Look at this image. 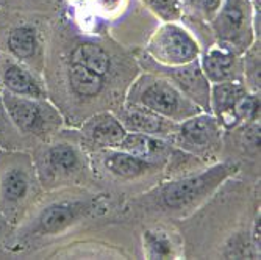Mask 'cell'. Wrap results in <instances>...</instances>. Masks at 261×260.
<instances>
[{
    "label": "cell",
    "instance_id": "9c48e42d",
    "mask_svg": "<svg viewBox=\"0 0 261 260\" xmlns=\"http://www.w3.org/2000/svg\"><path fill=\"white\" fill-rule=\"evenodd\" d=\"M142 66L147 73H153L168 79L174 86H177L185 96L193 101L202 111L210 113V92L211 83L205 77L199 60L181 66H161L146 55V63Z\"/></svg>",
    "mask_w": 261,
    "mask_h": 260
},
{
    "label": "cell",
    "instance_id": "3957f363",
    "mask_svg": "<svg viewBox=\"0 0 261 260\" xmlns=\"http://www.w3.org/2000/svg\"><path fill=\"white\" fill-rule=\"evenodd\" d=\"M238 171L233 163H218L199 174L185 176L168 182L160 188V202L172 211H185L196 208L216 188Z\"/></svg>",
    "mask_w": 261,
    "mask_h": 260
},
{
    "label": "cell",
    "instance_id": "ffe728a7",
    "mask_svg": "<svg viewBox=\"0 0 261 260\" xmlns=\"http://www.w3.org/2000/svg\"><path fill=\"white\" fill-rule=\"evenodd\" d=\"M142 245H144V255L147 258H169L178 255L172 237L166 230H146L142 235Z\"/></svg>",
    "mask_w": 261,
    "mask_h": 260
},
{
    "label": "cell",
    "instance_id": "277c9868",
    "mask_svg": "<svg viewBox=\"0 0 261 260\" xmlns=\"http://www.w3.org/2000/svg\"><path fill=\"white\" fill-rule=\"evenodd\" d=\"M2 94L11 121L25 139L27 146L32 145L33 139L47 141L61 127L63 117L49 99L16 96L5 91Z\"/></svg>",
    "mask_w": 261,
    "mask_h": 260
},
{
    "label": "cell",
    "instance_id": "d6986e66",
    "mask_svg": "<svg viewBox=\"0 0 261 260\" xmlns=\"http://www.w3.org/2000/svg\"><path fill=\"white\" fill-rule=\"evenodd\" d=\"M69 61L82 64L86 69L92 70V73H96L97 76L105 77V79L111 73V58L108 52L96 42L85 41L75 45L74 51L70 52Z\"/></svg>",
    "mask_w": 261,
    "mask_h": 260
},
{
    "label": "cell",
    "instance_id": "52a82bcc",
    "mask_svg": "<svg viewBox=\"0 0 261 260\" xmlns=\"http://www.w3.org/2000/svg\"><path fill=\"white\" fill-rule=\"evenodd\" d=\"M199 39L178 22H164L146 44V55L161 66H181L199 60Z\"/></svg>",
    "mask_w": 261,
    "mask_h": 260
},
{
    "label": "cell",
    "instance_id": "5bb4252c",
    "mask_svg": "<svg viewBox=\"0 0 261 260\" xmlns=\"http://www.w3.org/2000/svg\"><path fill=\"white\" fill-rule=\"evenodd\" d=\"M247 91L244 82H222L211 83L210 92V113L216 117L224 130L240 127L234 116V105Z\"/></svg>",
    "mask_w": 261,
    "mask_h": 260
},
{
    "label": "cell",
    "instance_id": "f1b7e54d",
    "mask_svg": "<svg viewBox=\"0 0 261 260\" xmlns=\"http://www.w3.org/2000/svg\"><path fill=\"white\" fill-rule=\"evenodd\" d=\"M252 5L253 7H259V0H252Z\"/></svg>",
    "mask_w": 261,
    "mask_h": 260
},
{
    "label": "cell",
    "instance_id": "83f0119b",
    "mask_svg": "<svg viewBox=\"0 0 261 260\" xmlns=\"http://www.w3.org/2000/svg\"><path fill=\"white\" fill-rule=\"evenodd\" d=\"M252 237H253V242L256 245H259V217L253 221V230H252Z\"/></svg>",
    "mask_w": 261,
    "mask_h": 260
},
{
    "label": "cell",
    "instance_id": "7a4b0ae2",
    "mask_svg": "<svg viewBox=\"0 0 261 260\" xmlns=\"http://www.w3.org/2000/svg\"><path fill=\"white\" fill-rule=\"evenodd\" d=\"M125 105L147 108L174 123H181L202 111L166 77L147 70L130 85Z\"/></svg>",
    "mask_w": 261,
    "mask_h": 260
},
{
    "label": "cell",
    "instance_id": "30bf717a",
    "mask_svg": "<svg viewBox=\"0 0 261 260\" xmlns=\"http://www.w3.org/2000/svg\"><path fill=\"white\" fill-rule=\"evenodd\" d=\"M0 51L27 64L35 73H42L44 45L41 41V33L33 23L20 20L10 26L2 36Z\"/></svg>",
    "mask_w": 261,
    "mask_h": 260
},
{
    "label": "cell",
    "instance_id": "7402d4cb",
    "mask_svg": "<svg viewBox=\"0 0 261 260\" xmlns=\"http://www.w3.org/2000/svg\"><path fill=\"white\" fill-rule=\"evenodd\" d=\"M243 80L249 91L259 92V39H256L241 55Z\"/></svg>",
    "mask_w": 261,
    "mask_h": 260
},
{
    "label": "cell",
    "instance_id": "5b68a950",
    "mask_svg": "<svg viewBox=\"0 0 261 260\" xmlns=\"http://www.w3.org/2000/svg\"><path fill=\"white\" fill-rule=\"evenodd\" d=\"M213 42L243 55L259 38L253 27L252 0H222V4L208 23Z\"/></svg>",
    "mask_w": 261,
    "mask_h": 260
},
{
    "label": "cell",
    "instance_id": "6da1fadb",
    "mask_svg": "<svg viewBox=\"0 0 261 260\" xmlns=\"http://www.w3.org/2000/svg\"><path fill=\"white\" fill-rule=\"evenodd\" d=\"M41 188L29 152L0 148V215L11 226L25 218L38 202Z\"/></svg>",
    "mask_w": 261,
    "mask_h": 260
},
{
    "label": "cell",
    "instance_id": "2e32d148",
    "mask_svg": "<svg viewBox=\"0 0 261 260\" xmlns=\"http://www.w3.org/2000/svg\"><path fill=\"white\" fill-rule=\"evenodd\" d=\"M102 164L110 174L119 179H138L160 170L164 163L141 158L121 149H103Z\"/></svg>",
    "mask_w": 261,
    "mask_h": 260
},
{
    "label": "cell",
    "instance_id": "44dd1931",
    "mask_svg": "<svg viewBox=\"0 0 261 260\" xmlns=\"http://www.w3.org/2000/svg\"><path fill=\"white\" fill-rule=\"evenodd\" d=\"M27 146L16 126L13 124L8 110L4 102V94L0 89V148L2 149H22Z\"/></svg>",
    "mask_w": 261,
    "mask_h": 260
},
{
    "label": "cell",
    "instance_id": "9a60e30c",
    "mask_svg": "<svg viewBox=\"0 0 261 260\" xmlns=\"http://www.w3.org/2000/svg\"><path fill=\"white\" fill-rule=\"evenodd\" d=\"M82 135L89 145L99 149H116L127 135L125 127L114 113L103 111L82 126Z\"/></svg>",
    "mask_w": 261,
    "mask_h": 260
},
{
    "label": "cell",
    "instance_id": "603a6c76",
    "mask_svg": "<svg viewBox=\"0 0 261 260\" xmlns=\"http://www.w3.org/2000/svg\"><path fill=\"white\" fill-rule=\"evenodd\" d=\"M149 11H152L161 23L180 22L185 14L181 0H141Z\"/></svg>",
    "mask_w": 261,
    "mask_h": 260
},
{
    "label": "cell",
    "instance_id": "e0dca14e",
    "mask_svg": "<svg viewBox=\"0 0 261 260\" xmlns=\"http://www.w3.org/2000/svg\"><path fill=\"white\" fill-rule=\"evenodd\" d=\"M116 149L125 151L132 155L156 163H164L172 154V145L169 139L135 132H127V135L121 141V145Z\"/></svg>",
    "mask_w": 261,
    "mask_h": 260
},
{
    "label": "cell",
    "instance_id": "d4e9b609",
    "mask_svg": "<svg viewBox=\"0 0 261 260\" xmlns=\"http://www.w3.org/2000/svg\"><path fill=\"white\" fill-rule=\"evenodd\" d=\"M181 2L185 8L183 16H189L193 20L210 23L218 13L222 0H181Z\"/></svg>",
    "mask_w": 261,
    "mask_h": 260
},
{
    "label": "cell",
    "instance_id": "4fadbf2b",
    "mask_svg": "<svg viewBox=\"0 0 261 260\" xmlns=\"http://www.w3.org/2000/svg\"><path fill=\"white\" fill-rule=\"evenodd\" d=\"M114 114L119 117V121L122 123L127 132L152 135L163 139H171L177 127V123L168 120V117L136 105L124 104V107Z\"/></svg>",
    "mask_w": 261,
    "mask_h": 260
},
{
    "label": "cell",
    "instance_id": "ba28073f",
    "mask_svg": "<svg viewBox=\"0 0 261 260\" xmlns=\"http://www.w3.org/2000/svg\"><path fill=\"white\" fill-rule=\"evenodd\" d=\"M224 129L211 113L200 111L181 123L171 136V145L202 161L215 158L222 146Z\"/></svg>",
    "mask_w": 261,
    "mask_h": 260
},
{
    "label": "cell",
    "instance_id": "7c38bea8",
    "mask_svg": "<svg viewBox=\"0 0 261 260\" xmlns=\"http://www.w3.org/2000/svg\"><path fill=\"white\" fill-rule=\"evenodd\" d=\"M200 67L210 83L222 82H244L243 80V58L218 42H211L199 57Z\"/></svg>",
    "mask_w": 261,
    "mask_h": 260
},
{
    "label": "cell",
    "instance_id": "8fae6325",
    "mask_svg": "<svg viewBox=\"0 0 261 260\" xmlns=\"http://www.w3.org/2000/svg\"><path fill=\"white\" fill-rule=\"evenodd\" d=\"M0 89L16 96L47 99V88L41 74L2 51H0Z\"/></svg>",
    "mask_w": 261,
    "mask_h": 260
},
{
    "label": "cell",
    "instance_id": "4316f807",
    "mask_svg": "<svg viewBox=\"0 0 261 260\" xmlns=\"http://www.w3.org/2000/svg\"><path fill=\"white\" fill-rule=\"evenodd\" d=\"M33 0H0V7H16V8H22L23 5L32 4ZM36 2V0H35Z\"/></svg>",
    "mask_w": 261,
    "mask_h": 260
},
{
    "label": "cell",
    "instance_id": "8992f818",
    "mask_svg": "<svg viewBox=\"0 0 261 260\" xmlns=\"http://www.w3.org/2000/svg\"><path fill=\"white\" fill-rule=\"evenodd\" d=\"M39 183L45 190H54L69 182L83 170L80 149L67 139H55V135L36 146L32 154Z\"/></svg>",
    "mask_w": 261,
    "mask_h": 260
},
{
    "label": "cell",
    "instance_id": "484cf974",
    "mask_svg": "<svg viewBox=\"0 0 261 260\" xmlns=\"http://www.w3.org/2000/svg\"><path fill=\"white\" fill-rule=\"evenodd\" d=\"M13 230H14V226H11L2 215H0V254L4 252V249L7 252H10L8 245H10V240H11Z\"/></svg>",
    "mask_w": 261,
    "mask_h": 260
},
{
    "label": "cell",
    "instance_id": "cb8c5ba5",
    "mask_svg": "<svg viewBox=\"0 0 261 260\" xmlns=\"http://www.w3.org/2000/svg\"><path fill=\"white\" fill-rule=\"evenodd\" d=\"M234 116L240 126L259 121V92L247 89L234 105Z\"/></svg>",
    "mask_w": 261,
    "mask_h": 260
},
{
    "label": "cell",
    "instance_id": "ac0fdd59",
    "mask_svg": "<svg viewBox=\"0 0 261 260\" xmlns=\"http://www.w3.org/2000/svg\"><path fill=\"white\" fill-rule=\"evenodd\" d=\"M66 79L69 88L72 89L75 96L82 99H94L100 96L107 83L105 77H100L85 66L70 61L66 67Z\"/></svg>",
    "mask_w": 261,
    "mask_h": 260
}]
</instances>
